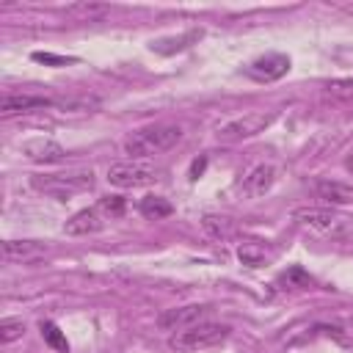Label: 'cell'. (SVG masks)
I'll use <instances>...</instances> for the list:
<instances>
[{
	"label": "cell",
	"mask_w": 353,
	"mask_h": 353,
	"mask_svg": "<svg viewBox=\"0 0 353 353\" xmlns=\"http://www.w3.org/2000/svg\"><path fill=\"white\" fill-rule=\"evenodd\" d=\"M179 138H182V130L176 124H152L130 132L124 138V152L130 154V160H149L154 154L174 149Z\"/></svg>",
	"instance_id": "cell-1"
},
{
	"label": "cell",
	"mask_w": 353,
	"mask_h": 353,
	"mask_svg": "<svg viewBox=\"0 0 353 353\" xmlns=\"http://www.w3.org/2000/svg\"><path fill=\"white\" fill-rule=\"evenodd\" d=\"M232 334L229 325L223 323H196L190 328H182V331H174L168 345L171 350L176 353H201V350H210V347H218L221 342H226Z\"/></svg>",
	"instance_id": "cell-2"
},
{
	"label": "cell",
	"mask_w": 353,
	"mask_h": 353,
	"mask_svg": "<svg viewBox=\"0 0 353 353\" xmlns=\"http://www.w3.org/2000/svg\"><path fill=\"white\" fill-rule=\"evenodd\" d=\"M292 218L325 237H350L353 234V215L328 207H295Z\"/></svg>",
	"instance_id": "cell-3"
},
{
	"label": "cell",
	"mask_w": 353,
	"mask_h": 353,
	"mask_svg": "<svg viewBox=\"0 0 353 353\" xmlns=\"http://www.w3.org/2000/svg\"><path fill=\"white\" fill-rule=\"evenodd\" d=\"M160 179H163V171L146 160H124V163H113L108 168V182L121 190L149 188V185H157Z\"/></svg>",
	"instance_id": "cell-4"
},
{
	"label": "cell",
	"mask_w": 353,
	"mask_h": 353,
	"mask_svg": "<svg viewBox=\"0 0 353 353\" xmlns=\"http://www.w3.org/2000/svg\"><path fill=\"white\" fill-rule=\"evenodd\" d=\"M30 185L47 196L55 199H69L74 193H83L94 185V174L91 171H66V174H39L30 179Z\"/></svg>",
	"instance_id": "cell-5"
},
{
	"label": "cell",
	"mask_w": 353,
	"mask_h": 353,
	"mask_svg": "<svg viewBox=\"0 0 353 353\" xmlns=\"http://www.w3.org/2000/svg\"><path fill=\"white\" fill-rule=\"evenodd\" d=\"M273 119H276V113H259V110H254V113H243V116L226 121L223 127H218V141H223V143H234V141L251 138V135L262 132L265 127H270Z\"/></svg>",
	"instance_id": "cell-6"
},
{
	"label": "cell",
	"mask_w": 353,
	"mask_h": 353,
	"mask_svg": "<svg viewBox=\"0 0 353 353\" xmlns=\"http://www.w3.org/2000/svg\"><path fill=\"white\" fill-rule=\"evenodd\" d=\"M210 314V306L204 303H188V306H176V309H165L157 314V325L163 331H182L190 328L196 323H204V317Z\"/></svg>",
	"instance_id": "cell-7"
},
{
	"label": "cell",
	"mask_w": 353,
	"mask_h": 353,
	"mask_svg": "<svg viewBox=\"0 0 353 353\" xmlns=\"http://www.w3.org/2000/svg\"><path fill=\"white\" fill-rule=\"evenodd\" d=\"M290 72V58L281 55V52H268V55H259L254 58L248 66H245V74L259 80V83H273L279 77H284Z\"/></svg>",
	"instance_id": "cell-8"
},
{
	"label": "cell",
	"mask_w": 353,
	"mask_h": 353,
	"mask_svg": "<svg viewBox=\"0 0 353 353\" xmlns=\"http://www.w3.org/2000/svg\"><path fill=\"white\" fill-rule=\"evenodd\" d=\"M19 149H22V154H25L28 160H33V163H61V160L66 157L63 146L55 143L52 138H30V141H25Z\"/></svg>",
	"instance_id": "cell-9"
},
{
	"label": "cell",
	"mask_w": 353,
	"mask_h": 353,
	"mask_svg": "<svg viewBox=\"0 0 353 353\" xmlns=\"http://www.w3.org/2000/svg\"><path fill=\"white\" fill-rule=\"evenodd\" d=\"M102 226H105L102 212H99L97 207H88V210L74 212V215L63 223V232L72 234V237H83V234H94V232H99Z\"/></svg>",
	"instance_id": "cell-10"
},
{
	"label": "cell",
	"mask_w": 353,
	"mask_h": 353,
	"mask_svg": "<svg viewBox=\"0 0 353 353\" xmlns=\"http://www.w3.org/2000/svg\"><path fill=\"white\" fill-rule=\"evenodd\" d=\"M276 174H279V171H276V165H270V163L254 165V168L243 176V193H245V196H262L265 190L273 188Z\"/></svg>",
	"instance_id": "cell-11"
},
{
	"label": "cell",
	"mask_w": 353,
	"mask_h": 353,
	"mask_svg": "<svg viewBox=\"0 0 353 353\" xmlns=\"http://www.w3.org/2000/svg\"><path fill=\"white\" fill-rule=\"evenodd\" d=\"M55 105L47 97H36V94H6L0 99V113L3 116H14V113H25V110H36V108H50Z\"/></svg>",
	"instance_id": "cell-12"
},
{
	"label": "cell",
	"mask_w": 353,
	"mask_h": 353,
	"mask_svg": "<svg viewBox=\"0 0 353 353\" xmlns=\"http://www.w3.org/2000/svg\"><path fill=\"white\" fill-rule=\"evenodd\" d=\"M47 254V245L39 240H6L3 243V256L11 262H33Z\"/></svg>",
	"instance_id": "cell-13"
},
{
	"label": "cell",
	"mask_w": 353,
	"mask_h": 353,
	"mask_svg": "<svg viewBox=\"0 0 353 353\" xmlns=\"http://www.w3.org/2000/svg\"><path fill=\"white\" fill-rule=\"evenodd\" d=\"M317 196L328 204H353V188L345 182H334V179H320L314 185Z\"/></svg>",
	"instance_id": "cell-14"
},
{
	"label": "cell",
	"mask_w": 353,
	"mask_h": 353,
	"mask_svg": "<svg viewBox=\"0 0 353 353\" xmlns=\"http://www.w3.org/2000/svg\"><path fill=\"white\" fill-rule=\"evenodd\" d=\"M201 39V30H188L182 36H174V39H160V41H152V52H160V55H171V52H179L190 44H196Z\"/></svg>",
	"instance_id": "cell-15"
},
{
	"label": "cell",
	"mask_w": 353,
	"mask_h": 353,
	"mask_svg": "<svg viewBox=\"0 0 353 353\" xmlns=\"http://www.w3.org/2000/svg\"><path fill=\"white\" fill-rule=\"evenodd\" d=\"M138 210H141L143 218L160 221V218H168V215L174 212V204H171L168 199H163V196H143L141 204H138Z\"/></svg>",
	"instance_id": "cell-16"
},
{
	"label": "cell",
	"mask_w": 353,
	"mask_h": 353,
	"mask_svg": "<svg viewBox=\"0 0 353 353\" xmlns=\"http://www.w3.org/2000/svg\"><path fill=\"white\" fill-rule=\"evenodd\" d=\"M237 256H240V262L243 265H248V268H262L268 259H270V254L265 251V245L262 243H240L237 245Z\"/></svg>",
	"instance_id": "cell-17"
},
{
	"label": "cell",
	"mask_w": 353,
	"mask_h": 353,
	"mask_svg": "<svg viewBox=\"0 0 353 353\" xmlns=\"http://www.w3.org/2000/svg\"><path fill=\"white\" fill-rule=\"evenodd\" d=\"M201 226H204V232H210V234H212V237H218V240H229V237L234 234V223H232L229 218H218V215H204Z\"/></svg>",
	"instance_id": "cell-18"
},
{
	"label": "cell",
	"mask_w": 353,
	"mask_h": 353,
	"mask_svg": "<svg viewBox=\"0 0 353 353\" xmlns=\"http://www.w3.org/2000/svg\"><path fill=\"white\" fill-rule=\"evenodd\" d=\"M41 336H44V342L52 347V350H58V353H69V342H66V336L61 334V328L55 325V323H50V320H41Z\"/></svg>",
	"instance_id": "cell-19"
},
{
	"label": "cell",
	"mask_w": 353,
	"mask_h": 353,
	"mask_svg": "<svg viewBox=\"0 0 353 353\" xmlns=\"http://www.w3.org/2000/svg\"><path fill=\"white\" fill-rule=\"evenodd\" d=\"M25 334V323L17 320V317H8V320H0V342L8 345L14 339H19Z\"/></svg>",
	"instance_id": "cell-20"
},
{
	"label": "cell",
	"mask_w": 353,
	"mask_h": 353,
	"mask_svg": "<svg viewBox=\"0 0 353 353\" xmlns=\"http://www.w3.org/2000/svg\"><path fill=\"white\" fill-rule=\"evenodd\" d=\"M97 210L102 212V218H119L124 212V199L121 196H105V199H99Z\"/></svg>",
	"instance_id": "cell-21"
},
{
	"label": "cell",
	"mask_w": 353,
	"mask_h": 353,
	"mask_svg": "<svg viewBox=\"0 0 353 353\" xmlns=\"http://www.w3.org/2000/svg\"><path fill=\"white\" fill-rule=\"evenodd\" d=\"M325 91L342 102H353V80H328Z\"/></svg>",
	"instance_id": "cell-22"
},
{
	"label": "cell",
	"mask_w": 353,
	"mask_h": 353,
	"mask_svg": "<svg viewBox=\"0 0 353 353\" xmlns=\"http://www.w3.org/2000/svg\"><path fill=\"white\" fill-rule=\"evenodd\" d=\"M279 281H281V284H287V287H306V284H312V276H309V273H303L301 268H290Z\"/></svg>",
	"instance_id": "cell-23"
},
{
	"label": "cell",
	"mask_w": 353,
	"mask_h": 353,
	"mask_svg": "<svg viewBox=\"0 0 353 353\" xmlns=\"http://www.w3.org/2000/svg\"><path fill=\"white\" fill-rule=\"evenodd\" d=\"M33 61H39V63H47V66H66V63H74L77 58L52 55V52H33Z\"/></svg>",
	"instance_id": "cell-24"
},
{
	"label": "cell",
	"mask_w": 353,
	"mask_h": 353,
	"mask_svg": "<svg viewBox=\"0 0 353 353\" xmlns=\"http://www.w3.org/2000/svg\"><path fill=\"white\" fill-rule=\"evenodd\" d=\"M72 11H74V14H83V17H88V19H91L94 14H105L108 8H105V6H74Z\"/></svg>",
	"instance_id": "cell-25"
},
{
	"label": "cell",
	"mask_w": 353,
	"mask_h": 353,
	"mask_svg": "<svg viewBox=\"0 0 353 353\" xmlns=\"http://www.w3.org/2000/svg\"><path fill=\"white\" fill-rule=\"evenodd\" d=\"M204 168H207V157H201V160H196V163L190 165V179H199V176L204 174Z\"/></svg>",
	"instance_id": "cell-26"
},
{
	"label": "cell",
	"mask_w": 353,
	"mask_h": 353,
	"mask_svg": "<svg viewBox=\"0 0 353 353\" xmlns=\"http://www.w3.org/2000/svg\"><path fill=\"white\" fill-rule=\"evenodd\" d=\"M345 168H347V171H353V154H350V157L345 160Z\"/></svg>",
	"instance_id": "cell-27"
}]
</instances>
